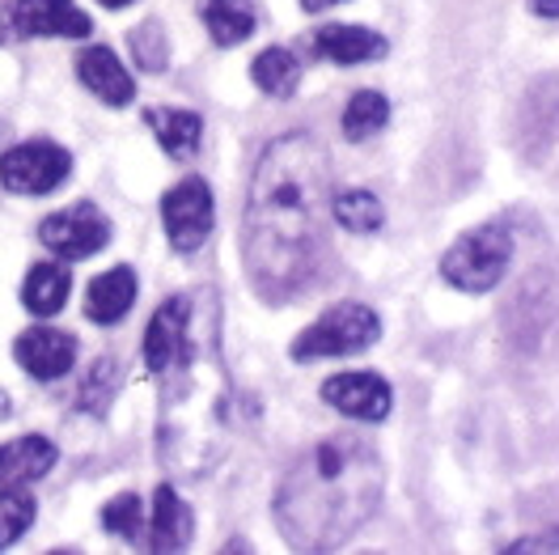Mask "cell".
Instances as JSON below:
<instances>
[{
    "label": "cell",
    "instance_id": "cell-16",
    "mask_svg": "<svg viewBox=\"0 0 559 555\" xmlns=\"http://www.w3.org/2000/svg\"><path fill=\"white\" fill-rule=\"evenodd\" d=\"M144 123L153 128L157 144L170 153V157H195L200 140H204V119L195 110H182V106H148L144 110Z\"/></svg>",
    "mask_w": 559,
    "mask_h": 555
},
{
    "label": "cell",
    "instance_id": "cell-24",
    "mask_svg": "<svg viewBox=\"0 0 559 555\" xmlns=\"http://www.w3.org/2000/svg\"><path fill=\"white\" fill-rule=\"evenodd\" d=\"M35 513H38V505H35V496L26 492V484L0 487V552L13 547V543L31 530Z\"/></svg>",
    "mask_w": 559,
    "mask_h": 555
},
{
    "label": "cell",
    "instance_id": "cell-26",
    "mask_svg": "<svg viewBox=\"0 0 559 555\" xmlns=\"http://www.w3.org/2000/svg\"><path fill=\"white\" fill-rule=\"evenodd\" d=\"M132 43V51H136V64L144 72H162L166 69V56H170V47H166V31L157 26V22H144L140 31L128 35Z\"/></svg>",
    "mask_w": 559,
    "mask_h": 555
},
{
    "label": "cell",
    "instance_id": "cell-23",
    "mask_svg": "<svg viewBox=\"0 0 559 555\" xmlns=\"http://www.w3.org/2000/svg\"><path fill=\"white\" fill-rule=\"evenodd\" d=\"M390 123V98L382 90H356L344 106V137L348 140H373Z\"/></svg>",
    "mask_w": 559,
    "mask_h": 555
},
{
    "label": "cell",
    "instance_id": "cell-7",
    "mask_svg": "<svg viewBox=\"0 0 559 555\" xmlns=\"http://www.w3.org/2000/svg\"><path fill=\"white\" fill-rule=\"evenodd\" d=\"M162 221H166V238L178 255H191L209 243L212 234V191L204 178H182L162 196Z\"/></svg>",
    "mask_w": 559,
    "mask_h": 555
},
{
    "label": "cell",
    "instance_id": "cell-2",
    "mask_svg": "<svg viewBox=\"0 0 559 555\" xmlns=\"http://www.w3.org/2000/svg\"><path fill=\"white\" fill-rule=\"evenodd\" d=\"M385 492L382 453L365 437L340 433L318 441L276 492V521L297 552L344 547L378 513Z\"/></svg>",
    "mask_w": 559,
    "mask_h": 555
},
{
    "label": "cell",
    "instance_id": "cell-11",
    "mask_svg": "<svg viewBox=\"0 0 559 555\" xmlns=\"http://www.w3.org/2000/svg\"><path fill=\"white\" fill-rule=\"evenodd\" d=\"M13 356L31 378L56 382V378L72 374V365H76V340L60 327H31L26 335H17Z\"/></svg>",
    "mask_w": 559,
    "mask_h": 555
},
{
    "label": "cell",
    "instance_id": "cell-17",
    "mask_svg": "<svg viewBox=\"0 0 559 555\" xmlns=\"http://www.w3.org/2000/svg\"><path fill=\"white\" fill-rule=\"evenodd\" d=\"M136 306V272L132 268H110L103 276L90 280V293H85V314L94 322H119L123 314Z\"/></svg>",
    "mask_w": 559,
    "mask_h": 555
},
{
    "label": "cell",
    "instance_id": "cell-10",
    "mask_svg": "<svg viewBox=\"0 0 559 555\" xmlns=\"http://www.w3.org/2000/svg\"><path fill=\"white\" fill-rule=\"evenodd\" d=\"M9 31L22 38H85L94 22L76 0H13Z\"/></svg>",
    "mask_w": 559,
    "mask_h": 555
},
{
    "label": "cell",
    "instance_id": "cell-18",
    "mask_svg": "<svg viewBox=\"0 0 559 555\" xmlns=\"http://www.w3.org/2000/svg\"><path fill=\"white\" fill-rule=\"evenodd\" d=\"M56 467V446L47 437H17L0 446V487L4 484H35Z\"/></svg>",
    "mask_w": 559,
    "mask_h": 555
},
{
    "label": "cell",
    "instance_id": "cell-25",
    "mask_svg": "<svg viewBox=\"0 0 559 555\" xmlns=\"http://www.w3.org/2000/svg\"><path fill=\"white\" fill-rule=\"evenodd\" d=\"M103 526L110 530V534L128 539V543H140V534H144V505H140L136 492L115 496V500L103 509Z\"/></svg>",
    "mask_w": 559,
    "mask_h": 555
},
{
    "label": "cell",
    "instance_id": "cell-21",
    "mask_svg": "<svg viewBox=\"0 0 559 555\" xmlns=\"http://www.w3.org/2000/svg\"><path fill=\"white\" fill-rule=\"evenodd\" d=\"M250 76H254V85H259L267 98H293L297 85H301V60H297L288 47H267V51L254 56Z\"/></svg>",
    "mask_w": 559,
    "mask_h": 555
},
{
    "label": "cell",
    "instance_id": "cell-13",
    "mask_svg": "<svg viewBox=\"0 0 559 555\" xmlns=\"http://www.w3.org/2000/svg\"><path fill=\"white\" fill-rule=\"evenodd\" d=\"M76 76H81V85H85L94 98H103L106 106H128L136 98L132 72L119 64V56H115L110 47H90V51H81Z\"/></svg>",
    "mask_w": 559,
    "mask_h": 555
},
{
    "label": "cell",
    "instance_id": "cell-28",
    "mask_svg": "<svg viewBox=\"0 0 559 555\" xmlns=\"http://www.w3.org/2000/svg\"><path fill=\"white\" fill-rule=\"evenodd\" d=\"M530 9L538 17H547V22H559V0H530Z\"/></svg>",
    "mask_w": 559,
    "mask_h": 555
},
{
    "label": "cell",
    "instance_id": "cell-12",
    "mask_svg": "<svg viewBox=\"0 0 559 555\" xmlns=\"http://www.w3.org/2000/svg\"><path fill=\"white\" fill-rule=\"evenodd\" d=\"M187 322H191V297H170L148 318V327H144V365H148L153 378L178 356V347L187 340Z\"/></svg>",
    "mask_w": 559,
    "mask_h": 555
},
{
    "label": "cell",
    "instance_id": "cell-8",
    "mask_svg": "<svg viewBox=\"0 0 559 555\" xmlns=\"http://www.w3.org/2000/svg\"><path fill=\"white\" fill-rule=\"evenodd\" d=\"M38 243L47 246L51 255L60 259H90L110 243V225L94 204H72V209L51 212L43 225H38Z\"/></svg>",
    "mask_w": 559,
    "mask_h": 555
},
{
    "label": "cell",
    "instance_id": "cell-9",
    "mask_svg": "<svg viewBox=\"0 0 559 555\" xmlns=\"http://www.w3.org/2000/svg\"><path fill=\"white\" fill-rule=\"evenodd\" d=\"M322 403L335 408L340 416L365 420V424H382L394 408V390L382 374L356 369V374H335L322 382Z\"/></svg>",
    "mask_w": 559,
    "mask_h": 555
},
{
    "label": "cell",
    "instance_id": "cell-22",
    "mask_svg": "<svg viewBox=\"0 0 559 555\" xmlns=\"http://www.w3.org/2000/svg\"><path fill=\"white\" fill-rule=\"evenodd\" d=\"M331 216H335L344 229H352V234H378L385 221V209L373 191L348 187V191H335V196H331Z\"/></svg>",
    "mask_w": 559,
    "mask_h": 555
},
{
    "label": "cell",
    "instance_id": "cell-20",
    "mask_svg": "<svg viewBox=\"0 0 559 555\" xmlns=\"http://www.w3.org/2000/svg\"><path fill=\"white\" fill-rule=\"evenodd\" d=\"M72 293V272L64 263H35L31 276L22 284V306L38 318H51L69 306Z\"/></svg>",
    "mask_w": 559,
    "mask_h": 555
},
{
    "label": "cell",
    "instance_id": "cell-19",
    "mask_svg": "<svg viewBox=\"0 0 559 555\" xmlns=\"http://www.w3.org/2000/svg\"><path fill=\"white\" fill-rule=\"evenodd\" d=\"M200 17L209 26V35L216 47H238L259 31V9L254 0H204Z\"/></svg>",
    "mask_w": 559,
    "mask_h": 555
},
{
    "label": "cell",
    "instance_id": "cell-15",
    "mask_svg": "<svg viewBox=\"0 0 559 555\" xmlns=\"http://www.w3.org/2000/svg\"><path fill=\"white\" fill-rule=\"evenodd\" d=\"M144 530H148V547L153 552H182L191 543L195 518H191L187 500L170 484H162L153 492V518L144 521Z\"/></svg>",
    "mask_w": 559,
    "mask_h": 555
},
{
    "label": "cell",
    "instance_id": "cell-4",
    "mask_svg": "<svg viewBox=\"0 0 559 555\" xmlns=\"http://www.w3.org/2000/svg\"><path fill=\"white\" fill-rule=\"evenodd\" d=\"M513 263V229L509 225H475L441 255V276L457 293H491Z\"/></svg>",
    "mask_w": 559,
    "mask_h": 555
},
{
    "label": "cell",
    "instance_id": "cell-3",
    "mask_svg": "<svg viewBox=\"0 0 559 555\" xmlns=\"http://www.w3.org/2000/svg\"><path fill=\"white\" fill-rule=\"evenodd\" d=\"M157 378H162V433H157L162 458L182 475H200L225 446L229 412H234V382L225 374L216 302L209 293L191 297L187 340Z\"/></svg>",
    "mask_w": 559,
    "mask_h": 555
},
{
    "label": "cell",
    "instance_id": "cell-27",
    "mask_svg": "<svg viewBox=\"0 0 559 555\" xmlns=\"http://www.w3.org/2000/svg\"><path fill=\"white\" fill-rule=\"evenodd\" d=\"M115 386H119V365H115L110 356H103V361L94 365V374L85 378V386H81V408H90V412H106V403H110Z\"/></svg>",
    "mask_w": 559,
    "mask_h": 555
},
{
    "label": "cell",
    "instance_id": "cell-5",
    "mask_svg": "<svg viewBox=\"0 0 559 555\" xmlns=\"http://www.w3.org/2000/svg\"><path fill=\"white\" fill-rule=\"evenodd\" d=\"M382 340V318L365 302H340L293 340V361H326V356H356Z\"/></svg>",
    "mask_w": 559,
    "mask_h": 555
},
{
    "label": "cell",
    "instance_id": "cell-29",
    "mask_svg": "<svg viewBox=\"0 0 559 555\" xmlns=\"http://www.w3.org/2000/svg\"><path fill=\"white\" fill-rule=\"evenodd\" d=\"M335 4H344V0H301L306 13H326V9H335Z\"/></svg>",
    "mask_w": 559,
    "mask_h": 555
},
{
    "label": "cell",
    "instance_id": "cell-6",
    "mask_svg": "<svg viewBox=\"0 0 559 555\" xmlns=\"http://www.w3.org/2000/svg\"><path fill=\"white\" fill-rule=\"evenodd\" d=\"M72 174V157L51 140H26L0 157V182L13 196H51Z\"/></svg>",
    "mask_w": 559,
    "mask_h": 555
},
{
    "label": "cell",
    "instance_id": "cell-1",
    "mask_svg": "<svg viewBox=\"0 0 559 555\" xmlns=\"http://www.w3.org/2000/svg\"><path fill=\"white\" fill-rule=\"evenodd\" d=\"M326 204H331L326 149L306 132L272 140L254 166L242 221L246 272L267 302L293 297L314 276Z\"/></svg>",
    "mask_w": 559,
    "mask_h": 555
},
{
    "label": "cell",
    "instance_id": "cell-30",
    "mask_svg": "<svg viewBox=\"0 0 559 555\" xmlns=\"http://www.w3.org/2000/svg\"><path fill=\"white\" fill-rule=\"evenodd\" d=\"M98 4H106V9H123V4H132V0H98Z\"/></svg>",
    "mask_w": 559,
    "mask_h": 555
},
{
    "label": "cell",
    "instance_id": "cell-14",
    "mask_svg": "<svg viewBox=\"0 0 559 555\" xmlns=\"http://www.w3.org/2000/svg\"><path fill=\"white\" fill-rule=\"evenodd\" d=\"M314 51L331 64H369V60H382L390 51V43H385V35L369 31V26L331 22V26L314 31Z\"/></svg>",
    "mask_w": 559,
    "mask_h": 555
}]
</instances>
